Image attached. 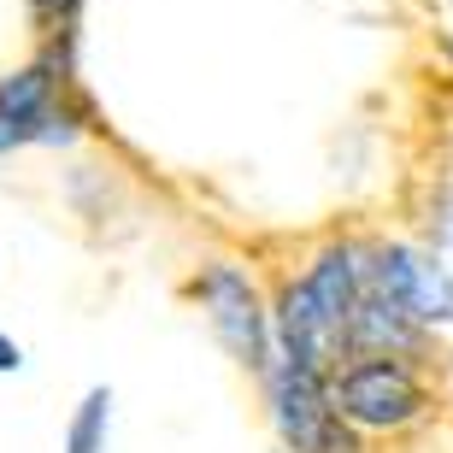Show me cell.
<instances>
[{"label":"cell","mask_w":453,"mask_h":453,"mask_svg":"<svg viewBox=\"0 0 453 453\" xmlns=\"http://www.w3.org/2000/svg\"><path fill=\"white\" fill-rule=\"evenodd\" d=\"M330 401L359 436H388L430 412V383L401 353H348L330 365Z\"/></svg>","instance_id":"cell-4"},{"label":"cell","mask_w":453,"mask_h":453,"mask_svg":"<svg viewBox=\"0 0 453 453\" xmlns=\"http://www.w3.org/2000/svg\"><path fill=\"white\" fill-rule=\"evenodd\" d=\"M183 295L201 306L212 342L230 353L235 365L265 377L271 359H277V342H271V301L259 295L253 271L242 259H230V253H212V259H201V265L188 271Z\"/></svg>","instance_id":"cell-3"},{"label":"cell","mask_w":453,"mask_h":453,"mask_svg":"<svg viewBox=\"0 0 453 453\" xmlns=\"http://www.w3.org/2000/svg\"><path fill=\"white\" fill-rule=\"evenodd\" d=\"M365 288L424 330H453V271L430 248L412 242H371L365 248Z\"/></svg>","instance_id":"cell-6"},{"label":"cell","mask_w":453,"mask_h":453,"mask_svg":"<svg viewBox=\"0 0 453 453\" xmlns=\"http://www.w3.org/2000/svg\"><path fill=\"white\" fill-rule=\"evenodd\" d=\"M112 418H118L112 383H88L71 406L65 430H59V453H106L112 448Z\"/></svg>","instance_id":"cell-8"},{"label":"cell","mask_w":453,"mask_h":453,"mask_svg":"<svg viewBox=\"0 0 453 453\" xmlns=\"http://www.w3.org/2000/svg\"><path fill=\"white\" fill-rule=\"evenodd\" d=\"M24 365H30V353H24V342H18L12 330H0V377H18Z\"/></svg>","instance_id":"cell-12"},{"label":"cell","mask_w":453,"mask_h":453,"mask_svg":"<svg viewBox=\"0 0 453 453\" xmlns=\"http://www.w3.org/2000/svg\"><path fill=\"white\" fill-rule=\"evenodd\" d=\"M271 401V424L288 453H365L359 430L336 412L330 401V371L324 365H295V359H271L259 377Z\"/></svg>","instance_id":"cell-5"},{"label":"cell","mask_w":453,"mask_h":453,"mask_svg":"<svg viewBox=\"0 0 453 453\" xmlns=\"http://www.w3.org/2000/svg\"><path fill=\"white\" fill-rule=\"evenodd\" d=\"M88 0H24V18H30L35 35H71L83 24Z\"/></svg>","instance_id":"cell-10"},{"label":"cell","mask_w":453,"mask_h":453,"mask_svg":"<svg viewBox=\"0 0 453 453\" xmlns=\"http://www.w3.org/2000/svg\"><path fill=\"white\" fill-rule=\"evenodd\" d=\"M424 342H430L424 324H412L406 312H395L388 301H377L365 288V301L353 306V319L342 324V336H336V359H348V353H401V359H418Z\"/></svg>","instance_id":"cell-7"},{"label":"cell","mask_w":453,"mask_h":453,"mask_svg":"<svg viewBox=\"0 0 453 453\" xmlns=\"http://www.w3.org/2000/svg\"><path fill=\"white\" fill-rule=\"evenodd\" d=\"M95 124L83 83H77V30L42 35L35 59L0 71V159L30 148H77Z\"/></svg>","instance_id":"cell-2"},{"label":"cell","mask_w":453,"mask_h":453,"mask_svg":"<svg viewBox=\"0 0 453 453\" xmlns=\"http://www.w3.org/2000/svg\"><path fill=\"white\" fill-rule=\"evenodd\" d=\"M65 206L77 219L101 224V219H118V212H124V188H118V177L106 165H71L65 171Z\"/></svg>","instance_id":"cell-9"},{"label":"cell","mask_w":453,"mask_h":453,"mask_svg":"<svg viewBox=\"0 0 453 453\" xmlns=\"http://www.w3.org/2000/svg\"><path fill=\"white\" fill-rule=\"evenodd\" d=\"M365 301V248L359 242H324L295 277L271 295V342L277 359L295 365H324L336 359V336Z\"/></svg>","instance_id":"cell-1"},{"label":"cell","mask_w":453,"mask_h":453,"mask_svg":"<svg viewBox=\"0 0 453 453\" xmlns=\"http://www.w3.org/2000/svg\"><path fill=\"white\" fill-rule=\"evenodd\" d=\"M436 42H441V53H448V59H453V30H441Z\"/></svg>","instance_id":"cell-13"},{"label":"cell","mask_w":453,"mask_h":453,"mask_svg":"<svg viewBox=\"0 0 453 453\" xmlns=\"http://www.w3.org/2000/svg\"><path fill=\"white\" fill-rule=\"evenodd\" d=\"M424 230H430V242H436L441 253H453V188H441L436 201H430V219H424Z\"/></svg>","instance_id":"cell-11"}]
</instances>
